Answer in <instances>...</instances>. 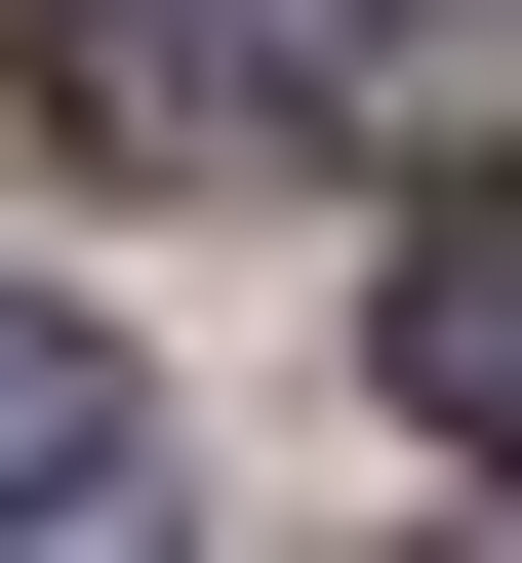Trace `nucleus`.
Returning a JSON list of instances; mask_svg holds the SVG:
<instances>
[{"label":"nucleus","mask_w":522,"mask_h":563,"mask_svg":"<svg viewBox=\"0 0 522 563\" xmlns=\"http://www.w3.org/2000/svg\"><path fill=\"white\" fill-rule=\"evenodd\" d=\"M41 121L162 162V201H281V41H242V0H41Z\"/></svg>","instance_id":"obj_1"},{"label":"nucleus","mask_w":522,"mask_h":563,"mask_svg":"<svg viewBox=\"0 0 522 563\" xmlns=\"http://www.w3.org/2000/svg\"><path fill=\"white\" fill-rule=\"evenodd\" d=\"M362 363H402V443L522 483V201H402V242H362Z\"/></svg>","instance_id":"obj_2"},{"label":"nucleus","mask_w":522,"mask_h":563,"mask_svg":"<svg viewBox=\"0 0 522 563\" xmlns=\"http://www.w3.org/2000/svg\"><path fill=\"white\" fill-rule=\"evenodd\" d=\"M121 483H162V402H121V322H41V282H0V523H121Z\"/></svg>","instance_id":"obj_3"},{"label":"nucleus","mask_w":522,"mask_h":563,"mask_svg":"<svg viewBox=\"0 0 522 563\" xmlns=\"http://www.w3.org/2000/svg\"><path fill=\"white\" fill-rule=\"evenodd\" d=\"M0 563H162V523H0Z\"/></svg>","instance_id":"obj_4"},{"label":"nucleus","mask_w":522,"mask_h":563,"mask_svg":"<svg viewBox=\"0 0 522 563\" xmlns=\"http://www.w3.org/2000/svg\"><path fill=\"white\" fill-rule=\"evenodd\" d=\"M442 563H522V523H442Z\"/></svg>","instance_id":"obj_5"}]
</instances>
